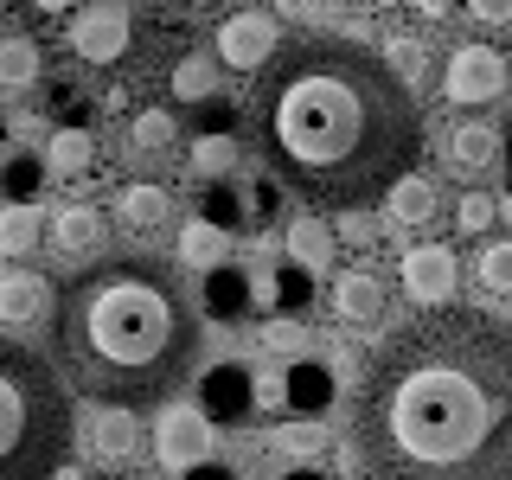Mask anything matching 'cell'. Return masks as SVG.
I'll use <instances>...</instances> for the list:
<instances>
[{"instance_id":"1","label":"cell","mask_w":512,"mask_h":480,"mask_svg":"<svg viewBox=\"0 0 512 480\" xmlns=\"http://www.w3.org/2000/svg\"><path fill=\"white\" fill-rule=\"evenodd\" d=\"M365 480H512V327L480 308H423L365 365L352 397Z\"/></svg>"},{"instance_id":"2","label":"cell","mask_w":512,"mask_h":480,"mask_svg":"<svg viewBox=\"0 0 512 480\" xmlns=\"http://www.w3.org/2000/svg\"><path fill=\"white\" fill-rule=\"evenodd\" d=\"M256 154L314 212H359L423 160L416 90L359 39H295L250 96Z\"/></svg>"},{"instance_id":"3","label":"cell","mask_w":512,"mask_h":480,"mask_svg":"<svg viewBox=\"0 0 512 480\" xmlns=\"http://www.w3.org/2000/svg\"><path fill=\"white\" fill-rule=\"evenodd\" d=\"M52 352L71 391L90 404L148 410L180 391L199 359V320L180 301V282L154 256H116L58 288Z\"/></svg>"},{"instance_id":"4","label":"cell","mask_w":512,"mask_h":480,"mask_svg":"<svg viewBox=\"0 0 512 480\" xmlns=\"http://www.w3.org/2000/svg\"><path fill=\"white\" fill-rule=\"evenodd\" d=\"M77 436V404L45 352L0 340V480H52Z\"/></svg>"},{"instance_id":"5","label":"cell","mask_w":512,"mask_h":480,"mask_svg":"<svg viewBox=\"0 0 512 480\" xmlns=\"http://www.w3.org/2000/svg\"><path fill=\"white\" fill-rule=\"evenodd\" d=\"M276 212H282V180H276V173H263V180H237V173H224V180L205 186V205H199V218H212L224 237L269 231Z\"/></svg>"},{"instance_id":"6","label":"cell","mask_w":512,"mask_h":480,"mask_svg":"<svg viewBox=\"0 0 512 480\" xmlns=\"http://www.w3.org/2000/svg\"><path fill=\"white\" fill-rule=\"evenodd\" d=\"M506 84H512L506 52H493V45H455V52H448V71H442L448 103H461V109L493 103V96H506Z\"/></svg>"},{"instance_id":"7","label":"cell","mask_w":512,"mask_h":480,"mask_svg":"<svg viewBox=\"0 0 512 480\" xmlns=\"http://www.w3.org/2000/svg\"><path fill=\"white\" fill-rule=\"evenodd\" d=\"M128 45H135V13H128V0H90V7L71 13V52L84 64H116Z\"/></svg>"},{"instance_id":"8","label":"cell","mask_w":512,"mask_h":480,"mask_svg":"<svg viewBox=\"0 0 512 480\" xmlns=\"http://www.w3.org/2000/svg\"><path fill=\"white\" fill-rule=\"evenodd\" d=\"M148 442H154V461H160V468L186 474V468H199V461L212 455V416H205L199 404H160Z\"/></svg>"},{"instance_id":"9","label":"cell","mask_w":512,"mask_h":480,"mask_svg":"<svg viewBox=\"0 0 512 480\" xmlns=\"http://www.w3.org/2000/svg\"><path fill=\"white\" fill-rule=\"evenodd\" d=\"M256 372L244 359H224V365H212V372H199V410L212 416V423H224V429H237V423H250L256 416Z\"/></svg>"},{"instance_id":"10","label":"cell","mask_w":512,"mask_h":480,"mask_svg":"<svg viewBox=\"0 0 512 480\" xmlns=\"http://www.w3.org/2000/svg\"><path fill=\"white\" fill-rule=\"evenodd\" d=\"M276 39H282L276 13L244 7L218 26V64H231V71H263V64L276 58Z\"/></svg>"},{"instance_id":"11","label":"cell","mask_w":512,"mask_h":480,"mask_svg":"<svg viewBox=\"0 0 512 480\" xmlns=\"http://www.w3.org/2000/svg\"><path fill=\"white\" fill-rule=\"evenodd\" d=\"M141 423H135V410H122V404H96L84 416V455L96 461V468H128V461H141Z\"/></svg>"},{"instance_id":"12","label":"cell","mask_w":512,"mask_h":480,"mask_svg":"<svg viewBox=\"0 0 512 480\" xmlns=\"http://www.w3.org/2000/svg\"><path fill=\"white\" fill-rule=\"evenodd\" d=\"M404 295L416 301V308H442V301H455V282H461V263L448 244H416L404 250Z\"/></svg>"},{"instance_id":"13","label":"cell","mask_w":512,"mask_h":480,"mask_svg":"<svg viewBox=\"0 0 512 480\" xmlns=\"http://www.w3.org/2000/svg\"><path fill=\"white\" fill-rule=\"evenodd\" d=\"M52 282L39 269H0V333H26L52 314Z\"/></svg>"},{"instance_id":"14","label":"cell","mask_w":512,"mask_h":480,"mask_svg":"<svg viewBox=\"0 0 512 480\" xmlns=\"http://www.w3.org/2000/svg\"><path fill=\"white\" fill-rule=\"evenodd\" d=\"M384 308H391V288L378 282V269H340L333 276V314L346 327H378Z\"/></svg>"},{"instance_id":"15","label":"cell","mask_w":512,"mask_h":480,"mask_svg":"<svg viewBox=\"0 0 512 480\" xmlns=\"http://www.w3.org/2000/svg\"><path fill=\"white\" fill-rule=\"evenodd\" d=\"M333 397H340L333 365H320V359H288L282 365V404L295 410V416H327Z\"/></svg>"},{"instance_id":"16","label":"cell","mask_w":512,"mask_h":480,"mask_svg":"<svg viewBox=\"0 0 512 480\" xmlns=\"http://www.w3.org/2000/svg\"><path fill=\"white\" fill-rule=\"evenodd\" d=\"M199 308L212 314V320H244V314H256V276H250V269H237L231 256H224L218 269H205Z\"/></svg>"},{"instance_id":"17","label":"cell","mask_w":512,"mask_h":480,"mask_svg":"<svg viewBox=\"0 0 512 480\" xmlns=\"http://www.w3.org/2000/svg\"><path fill=\"white\" fill-rule=\"evenodd\" d=\"M314 269H301L295 256H282L276 269H263L256 276V308H269V314H308L314 308Z\"/></svg>"},{"instance_id":"18","label":"cell","mask_w":512,"mask_h":480,"mask_svg":"<svg viewBox=\"0 0 512 480\" xmlns=\"http://www.w3.org/2000/svg\"><path fill=\"white\" fill-rule=\"evenodd\" d=\"M103 212L96 205H64V212L45 218V244H52L58 256H90L96 244H103Z\"/></svg>"},{"instance_id":"19","label":"cell","mask_w":512,"mask_h":480,"mask_svg":"<svg viewBox=\"0 0 512 480\" xmlns=\"http://www.w3.org/2000/svg\"><path fill=\"white\" fill-rule=\"evenodd\" d=\"M442 154H448V167L455 173H487L493 160H500V128L493 122H455L448 128V141H442Z\"/></svg>"},{"instance_id":"20","label":"cell","mask_w":512,"mask_h":480,"mask_svg":"<svg viewBox=\"0 0 512 480\" xmlns=\"http://www.w3.org/2000/svg\"><path fill=\"white\" fill-rule=\"evenodd\" d=\"M333 250H340V237H333L327 212H301L295 224H288V256H295L301 269L327 276V269H333Z\"/></svg>"},{"instance_id":"21","label":"cell","mask_w":512,"mask_h":480,"mask_svg":"<svg viewBox=\"0 0 512 480\" xmlns=\"http://www.w3.org/2000/svg\"><path fill=\"white\" fill-rule=\"evenodd\" d=\"M173 212V192L160 186V180H128L122 186V199H116V218L122 224H135V231H160Z\"/></svg>"},{"instance_id":"22","label":"cell","mask_w":512,"mask_h":480,"mask_svg":"<svg viewBox=\"0 0 512 480\" xmlns=\"http://www.w3.org/2000/svg\"><path fill=\"white\" fill-rule=\"evenodd\" d=\"M45 167H52L58 180H84V173L96 167L90 128H52V135H45Z\"/></svg>"},{"instance_id":"23","label":"cell","mask_w":512,"mask_h":480,"mask_svg":"<svg viewBox=\"0 0 512 480\" xmlns=\"http://www.w3.org/2000/svg\"><path fill=\"white\" fill-rule=\"evenodd\" d=\"M45 77V58H39V45L26 39V32H7L0 39V96H20L32 90Z\"/></svg>"},{"instance_id":"24","label":"cell","mask_w":512,"mask_h":480,"mask_svg":"<svg viewBox=\"0 0 512 480\" xmlns=\"http://www.w3.org/2000/svg\"><path fill=\"white\" fill-rule=\"evenodd\" d=\"M384 212H391V224H429L442 212V192L423 180V173H404L391 192H384Z\"/></svg>"},{"instance_id":"25","label":"cell","mask_w":512,"mask_h":480,"mask_svg":"<svg viewBox=\"0 0 512 480\" xmlns=\"http://www.w3.org/2000/svg\"><path fill=\"white\" fill-rule=\"evenodd\" d=\"M45 173H52V167H45V154H32L26 141H20V148L0 160V199H7V205H32V199H39V186H45Z\"/></svg>"},{"instance_id":"26","label":"cell","mask_w":512,"mask_h":480,"mask_svg":"<svg viewBox=\"0 0 512 480\" xmlns=\"http://www.w3.org/2000/svg\"><path fill=\"white\" fill-rule=\"evenodd\" d=\"M224 250H231V237H224L212 218H192L186 231H180V263H186V269H199V276L224 263Z\"/></svg>"},{"instance_id":"27","label":"cell","mask_w":512,"mask_h":480,"mask_svg":"<svg viewBox=\"0 0 512 480\" xmlns=\"http://www.w3.org/2000/svg\"><path fill=\"white\" fill-rule=\"evenodd\" d=\"M212 90H218V58L186 52L180 64H173V96H180V103H205Z\"/></svg>"},{"instance_id":"28","label":"cell","mask_w":512,"mask_h":480,"mask_svg":"<svg viewBox=\"0 0 512 480\" xmlns=\"http://www.w3.org/2000/svg\"><path fill=\"white\" fill-rule=\"evenodd\" d=\"M384 64H391V71L416 90V84L429 77V64H436V58H429V39H416V32H397V39L384 45Z\"/></svg>"},{"instance_id":"29","label":"cell","mask_w":512,"mask_h":480,"mask_svg":"<svg viewBox=\"0 0 512 480\" xmlns=\"http://www.w3.org/2000/svg\"><path fill=\"white\" fill-rule=\"evenodd\" d=\"M39 237H45V218L32 205H7L0 212V256H26Z\"/></svg>"},{"instance_id":"30","label":"cell","mask_w":512,"mask_h":480,"mask_svg":"<svg viewBox=\"0 0 512 480\" xmlns=\"http://www.w3.org/2000/svg\"><path fill=\"white\" fill-rule=\"evenodd\" d=\"M231 167H237V135H199L192 141V173H199L205 186L224 180Z\"/></svg>"},{"instance_id":"31","label":"cell","mask_w":512,"mask_h":480,"mask_svg":"<svg viewBox=\"0 0 512 480\" xmlns=\"http://www.w3.org/2000/svg\"><path fill=\"white\" fill-rule=\"evenodd\" d=\"M269 448L276 455H295V461H308L327 448V429H320V416H301V423H282V429H269Z\"/></svg>"},{"instance_id":"32","label":"cell","mask_w":512,"mask_h":480,"mask_svg":"<svg viewBox=\"0 0 512 480\" xmlns=\"http://www.w3.org/2000/svg\"><path fill=\"white\" fill-rule=\"evenodd\" d=\"M128 135H135V154H141V160H160V154L173 148V135H180V122H173L167 109H141Z\"/></svg>"},{"instance_id":"33","label":"cell","mask_w":512,"mask_h":480,"mask_svg":"<svg viewBox=\"0 0 512 480\" xmlns=\"http://www.w3.org/2000/svg\"><path fill=\"white\" fill-rule=\"evenodd\" d=\"M480 288H487V295H512V237H493V244L487 250H480Z\"/></svg>"},{"instance_id":"34","label":"cell","mask_w":512,"mask_h":480,"mask_svg":"<svg viewBox=\"0 0 512 480\" xmlns=\"http://www.w3.org/2000/svg\"><path fill=\"white\" fill-rule=\"evenodd\" d=\"M301 340H308L301 314H269V327H263V352H276V359H301Z\"/></svg>"},{"instance_id":"35","label":"cell","mask_w":512,"mask_h":480,"mask_svg":"<svg viewBox=\"0 0 512 480\" xmlns=\"http://www.w3.org/2000/svg\"><path fill=\"white\" fill-rule=\"evenodd\" d=\"M52 122L58 128H90V96L71 84V77H58L52 84Z\"/></svg>"},{"instance_id":"36","label":"cell","mask_w":512,"mask_h":480,"mask_svg":"<svg viewBox=\"0 0 512 480\" xmlns=\"http://www.w3.org/2000/svg\"><path fill=\"white\" fill-rule=\"evenodd\" d=\"M493 212H500V205H493L487 192H468V199L455 205V224H461V237H480V231L493 224Z\"/></svg>"},{"instance_id":"37","label":"cell","mask_w":512,"mask_h":480,"mask_svg":"<svg viewBox=\"0 0 512 480\" xmlns=\"http://www.w3.org/2000/svg\"><path fill=\"white\" fill-rule=\"evenodd\" d=\"M468 7V20L474 26H487V32H512V0H461Z\"/></svg>"},{"instance_id":"38","label":"cell","mask_w":512,"mask_h":480,"mask_svg":"<svg viewBox=\"0 0 512 480\" xmlns=\"http://www.w3.org/2000/svg\"><path fill=\"white\" fill-rule=\"evenodd\" d=\"M333 218H340V231H333L340 244H359V250L378 244V237H372V218H365V205H359V212H333Z\"/></svg>"},{"instance_id":"39","label":"cell","mask_w":512,"mask_h":480,"mask_svg":"<svg viewBox=\"0 0 512 480\" xmlns=\"http://www.w3.org/2000/svg\"><path fill=\"white\" fill-rule=\"evenodd\" d=\"M288 20H320V13H333V0H276Z\"/></svg>"},{"instance_id":"40","label":"cell","mask_w":512,"mask_h":480,"mask_svg":"<svg viewBox=\"0 0 512 480\" xmlns=\"http://www.w3.org/2000/svg\"><path fill=\"white\" fill-rule=\"evenodd\" d=\"M180 480H244V474H231V468H218V461H212V455H205V461H199V468H186Z\"/></svg>"},{"instance_id":"41","label":"cell","mask_w":512,"mask_h":480,"mask_svg":"<svg viewBox=\"0 0 512 480\" xmlns=\"http://www.w3.org/2000/svg\"><path fill=\"white\" fill-rule=\"evenodd\" d=\"M500 167H506V186H512V109H506V128H500Z\"/></svg>"},{"instance_id":"42","label":"cell","mask_w":512,"mask_h":480,"mask_svg":"<svg viewBox=\"0 0 512 480\" xmlns=\"http://www.w3.org/2000/svg\"><path fill=\"white\" fill-rule=\"evenodd\" d=\"M416 7H423V20H448V7H455V0H416Z\"/></svg>"},{"instance_id":"43","label":"cell","mask_w":512,"mask_h":480,"mask_svg":"<svg viewBox=\"0 0 512 480\" xmlns=\"http://www.w3.org/2000/svg\"><path fill=\"white\" fill-rule=\"evenodd\" d=\"M276 480H333L327 468H288V474H276Z\"/></svg>"},{"instance_id":"44","label":"cell","mask_w":512,"mask_h":480,"mask_svg":"<svg viewBox=\"0 0 512 480\" xmlns=\"http://www.w3.org/2000/svg\"><path fill=\"white\" fill-rule=\"evenodd\" d=\"M13 148H20V135H13V122H0V160H7Z\"/></svg>"},{"instance_id":"45","label":"cell","mask_w":512,"mask_h":480,"mask_svg":"<svg viewBox=\"0 0 512 480\" xmlns=\"http://www.w3.org/2000/svg\"><path fill=\"white\" fill-rule=\"evenodd\" d=\"M32 7H39V13H64V7H71V0H32Z\"/></svg>"},{"instance_id":"46","label":"cell","mask_w":512,"mask_h":480,"mask_svg":"<svg viewBox=\"0 0 512 480\" xmlns=\"http://www.w3.org/2000/svg\"><path fill=\"white\" fill-rule=\"evenodd\" d=\"M52 480H84V468H71V461H64V468H58Z\"/></svg>"},{"instance_id":"47","label":"cell","mask_w":512,"mask_h":480,"mask_svg":"<svg viewBox=\"0 0 512 480\" xmlns=\"http://www.w3.org/2000/svg\"><path fill=\"white\" fill-rule=\"evenodd\" d=\"M372 7H397V0H372Z\"/></svg>"},{"instance_id":"48","label":"cell","mask_w":512,"mask_h":480,"mask_svg":"<svg viewBox=\"0 0 512 480\" xmlns=\"http://www.w3.org/2000/svg\"><path fill=\"white\" fill-rule=\"evenodd\" d=\"M250 480H269V474H250Z\"/></svg>"},{"instance_id":"49","label":"cell","mask_w":512,"mask_h":480,"mask_svg":"<svg viewBox=\"0 0 512 480\" xmlns=\"http://www.w3.org/2000/svg\"><path fill=\"white\" fill-rule=\"evenodd\" d=\"M231 7H237V0H231Z\"/></svg>"}]
</instances>
